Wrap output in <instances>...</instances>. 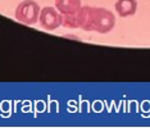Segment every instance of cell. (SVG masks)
<instances>
[{
    "mask_svg": "<svg viewBox=\"0 0 150 132\" xmlns=\"http://www.w3.org/2000/svg\"><path fill=\"white\" fill-rule=\"evenodd\" d=\"M115 17L110 11L105 8L90 6L86 22L82 27L85 31H94L98 33H108L114 28Z\"/></svg>",
    "mask_w": 150,
    "mask_h": 132,
    "instance_id": "6da1fadb",
    "label": "cell"
},
{
    "mask_svg": "<svg viewBox=\"0 0 150 132\" xmlns=\"http://www.w3.org/2000/svg\"><path fill=\"white\" fill-rule=\"evenodd\" d=\"M40 5L35 0H23L16 8V19L25 25H35L39 21Z\"/></svg>",
    "mask_w": 150,
    "mask_h": 132,
    "instance_id": "7a4b0ae2",
    "label": "cell"
},
{
    "mask_svg": "<svg viewBox=\"0 0 150 132\" xmlns=\"http://www.w3.org/2000/svg\"><path fill=\"white\" fill-rule=\"evenodd\" d=\"M40 25L46 31H54L58 27L62 26V13L57 8L53 6H45L41 9L39 16Z\"/></svg>",
    "mask_w": 150,
    "mask_h": 132,
    "instance_id": "3957f363",
    "label": "cell"
},
{
    "mask_svg": "<svg viewBox=\"0 0 150 132\" xmlns=\"http://www.w3.org/2000/svg\"><path fill=\"white\" fill-rule=\"evenodd\" d=\"M90 6L83 5L74 13L69 14H62V26L66 28H82L86 22Z\"/></svg>",
    "mask_w": 150,
    "mask_h": 132,
    "instance_id": "277c9868",
    "label": "cell"
},
{
    "mask_svg": "<svg viewBox=\"0 0 150 132\" xmlns=\"http://www.w3.org/2000/svg\"><path fill=\"white\" fill-rule=\"evenodd\" d=\"M114 8L118 16L122 18L135 16L137 11V0H117Z\"/></svg>",
    "mask_w": 150,
    "mask_h": 132,
    "instance_id": "5b68a950",
    "label": "cell"
},
{
    "mask_svg": "<svg viewBox=\"0 0 150 132\" xmlns=\"http://www.w3.org/2000/svg\"><path fill=\"white\" fill-rule=\"evenodd\" d=\"M55 8L62 14L74 13L81 8V0H55Z\"/></svg>",
    "mask_w": 150,
    "mask_h": 132,
    "instance_id": "8992f818",
    "label": "cell"
}]
</instances>
